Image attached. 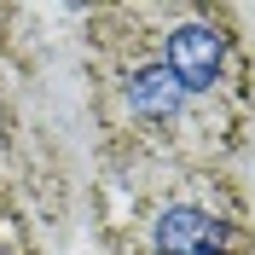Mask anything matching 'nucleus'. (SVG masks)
I'll return each mask as SVG.
<instances>
[{"label": "nucleus", "mask_w": 255, "mask_h": 255, "mask_svg": "<svg viewBox=\"0 0 255 255\" xmlns=\"http://www.w3.org/2000/svg\"><path fill=\"white\" fill-rule=\"evenodd\" d=\"M128 99H133V111H139L145 122H174L180 105H186V87H180L162 64H145V70L128 76Z\"/></svg>", "instance_id": "3"}, {"label": "nucleus", "mask_w": 255, "mask_h": 255, "mask_svg": "<svg viewBox=\"0 0 255 255\" xmlns=\"http://www.w3.org/2000/svg\"><path fill=\"white\" fill-rule=\"evenodd\" d=\"M226 64V35L209 29V23H180L174 35H168V76L186 87V93H203V87H215V76H221Z\"/></svg>", "instance_id": "1"}, {"label": "nucleus", "mask_w": 255, "mask_h": 255, "mask_svg": "<svg viewBox=\"0 0 255 255\" xmlns=\"http://www.w3.org/2000/svg\"><path fill=\"white\" fill-rule=\"evenodd\" d=\"M151 244L157 255H226V226L209 221L203 209H162L157 226H151Z\"/></svg>", "instance_id": "2"}]
</instances>
